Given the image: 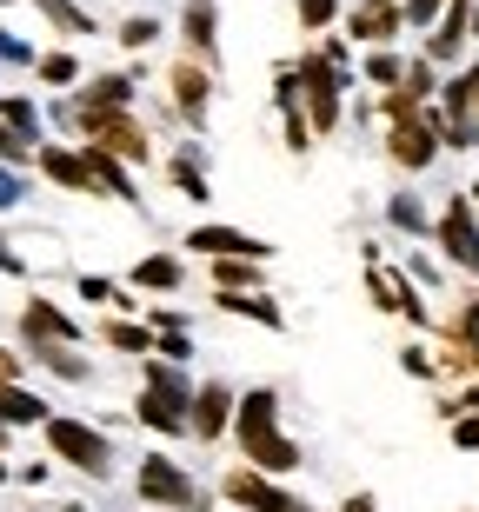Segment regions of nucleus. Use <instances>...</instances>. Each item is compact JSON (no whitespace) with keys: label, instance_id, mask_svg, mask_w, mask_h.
<instances>
[{"label":"nucleus","instance_id":"1","mask_svg":"<svg viewBox=\"0 0 479 512\" xmlns=\"http://www.w3.org/2000/svg\"><path fill=\"white\" fill-rule=\"evenodd\" d=\"M280 406H273V393H247L240 399V446H247V459L260 466V473H293L300 466V446H293L287 433H280Z\"/></svg>","mask_w":479,"mask_h":512},{"label":"nucleus","instance_id":"2","mask_svg":"<svg viewBox=\"0 0 479 512\" xmlns=\"http://www.w3.org/2000/svg\"><path fill=\"white\" fill-rule=\"evenodd\" d=\"M47 446H54L60 459H74L80 473H94V479L114 466V446H107V433L80 426V419H47Z\"/></svg>","mask_w":479,"mask_h":512},{"label":"nucleus","instance_id":"3","mask_svg":"<svg viewBox=\"0 0 479 512\" xmlns=\"http://www.w3.org/2000/svg\"><path fill=\"white\" fill-rule=\"evenodd\" d=\"M80 127H87V140H107V153H120V160H147V133H140V120L127 114V107H74Z\"/></svg>","mask_w":479,"mask_h":512},{"label":"nucleus","instance_id":"4","mask_svg":"<svg viewBox=\"0 0 479 512\" xmlns=\"http://www.w3.org/2000/svg\"><path fill=\"white\" fill-rule=\"evenodd\" d=\"M140 499H160V506H180V512L207 506V493H200L173 459H140Z\"/></svg>","mask_w":479,"mask_h":512},{"label":"nucleus","instance_id":"5","mask_svg":"<svg viewBox=\"0 0 479 512\" xmlns=\"http://www.w3.org/2000/svg\"><path fill=\"white\" fill-rule=\"evenodd\" d=\"M220 493L233 499V506H253V512H307V499H293V493H280L267 473H247V466H233L227 473V486Z\"/></svg>","mask_w":479,"mask_h":512},{"label":"nucleus","instance_id":"6","mask_svg":"<svg viewBox=\"0 0 479 512\" xmlns=\"http://www.w3.org/2000/svg\"><path fill=\"white\" fill-rule=\"evenodd\" d=\"M440 247H446V260H460L466 273H479V227H473V207L466 200H453L440 213Z\"/></svg>","mask_w":479,"mask_h":512},{"label":"nucleus","instance_id":"7","mask_svg":"<svg viewBox=\"0 0 479 512\" xmlns=\"http://www.w3.org/2000/svg\"><path fill=\"white\" fill-rule=\"evenodd\" d=\"M187 247H200V253H213V260H267V240H253V233H233V227H193V240Z\"/></svg>","mask_w":479,"mask_h":512},{"label":"nucleus","instance_id":"8","mask_svg":"<svg viewBox=\"0 0 479 512\" xmlns=\"http://www.w3.org/2000/svg\"><path fill=\"white\" fill-rule=\"evenodd\" d=\"M233 413H240V406H233V393H227V386H200V393H193V406H187L193 439H220Z\"/></svg>","mask_w":479,"mask_h":512},{"label":"nucleus","instance_id":"9","mask_svg":"<svg viewBox=\"0 0 479 512\" xmlns=\"http://www.w3.org/2000/svg\"><path fill=\"white\" fill-rule=\"evenodd\" d=\"M300 80H307V94H313V127H333V114H340V74H333V60H300Z\"/></svg>","mask_w":479,"mask_h":512},{"label":"nucleus","instance_id":"10","mask_svg":"<svg viewBox=\"0 0 479 512\" xmlns=\"http://www.w3.org/2000/svg\"><path fill=\"white\" fill-rule=\"evenodd\" d=\"M433 147H440V133L426 127V120H400V127H393V140H386V153H393L400 167H426V160H433Z\"/></svg>","mask_w":479,"mask_h":512},{"label":"nucleus","instance_id":"11","mask_svg":"<svg viewBox=\"0 0 479 512\" xmlns=\"http://www.w3.org/2000/svg\"><path fill=\"white\" fill-rule=\"evenodd\" d=\"M27 340H34V346H67V340H74V320H67L60 306L34 300V306H27Z\"/></svg>","mask_w":479,"mask_h":512},{"label":"nucleus","instance_id":"12","mask_svg":"<svg viewBox=\"0 0 479 512\" xmlns=\"http://www.w3.org/2000/svg\"><path fill=\"white\" fill-rule=\"evenodd\" d=\"M207 87H213V80L200 74L193 60H180V67H173V100H180V114H193V120L207 114Z\"/></svg>","mask_w":479,"mask_h":512},{"label":"nucleus","instance_id":"13","mask_svg":"<svg viewBox=\"0 0 479 512\" xmlns=\"http://www.w3.org/2000/svg\"><path fill=\"white\" fill-rule=\"evenodd\" d=\"M40 173L47 180H60V187H74V193H87V160H74V153H60V147H40Z\"/></svg>","mask_w":479,"mask_h":512},{"label":"nucleus","instance_id":"14","mask_svg":"<svg viewBox=\"0 0 479 512\" xmlns=\"http://www.w3.org/2000/svg\"><path fill=\"white\" fill-rule=\"evenodd\" d=\"M34 419H47V406L34 393H20L14 380H0V426H34Z\"/></svg>","mask_w":479,"mask_h":512},{"label":"nucleus","instance_id":"15","mask_svg":"<svg viewBox=\"0 0 479 512\" xmlns=\"http://www.w3.org/2000/svg\"><path fill=\"white\" fill-rule=\"evenodd\" d=\"M373 293H380V306H386V313H406V320H420V300L406 293V280H400V273L373 266Z\"/></svg>","mask_w":479,"mask_h":512},{"label":"nucleus","instance_id":"16","mask_svg":"<svg viewBox=\"0 0 479 512\" xmlns=\"http://www.w3.org/2000/svg\"><path fill=\"white\" fill-rule=\"evenodd\" d=\"M353 34H360V40H386V34H400V14H393V0H366L360 14H353Z\"/></svg>","mask_w":479,"mask_h":512},{"label":"nucleus","instance_id":"17","mask_svg":"<svg viewBox=\"0 0 479 512\" xmlns=\"http://www.w3.org/2000/svg\"><path fill=\"white\" fill-rule=\"evenodd\" d=\"M140 419H147V426H160V433H187V426H193V419L180 413L173 399H160V393H147V399H140Z\"/></svg>","mask_w":479,"mask_h":512},{"label":"nucleus","instance_id":"18","mask_svg":"<svg viewBox=\"0 0 479 512\" xmlns=\"http://www.w3.org/2000/svg\"><path fill=\"white\" fill-rule=\"evenodd\" d=\"M180 27H187V47H193V54H213V0H193Z\"/></svg>","mask_w":479,"mask_h":512},{"label":"nucleus","instance_id":"19","mask_svg":"<svg viewBox=\"0 0 479 512\" xmlns=\"http://www.w3.org/2000/svg\"><path fill=\"white\" fill-rule=\"evenodd\" d=\"M453 366H479V300L460 306V346H453Z\"/></svg>","mask_w":479,"mask_h":512},{"label":"nucleus","instance_id":"20","mask_svg":"<svg viewBox=\"0 0 479 512\" xmlns=\"http://www.w3.org/2000/svg\"><path fill=\"white\" fill-rule=\"evenodd\" d=\"M87 173H94V180H107V193H114V200H134V187H127V173L114 167V153L87 147Z\"/></svg>","mask_w":479,"mask_h":512},{"label":"nucleus","instance_id":"21","mask_svg":"<svg viewBox=\"0 0 479 512\" xmlns=\"http://www.w3.org/2000/svg\"><path fill=\"white\" fill-rule=\"evenodd\" d=\"M220 306H227V313H253L260 326H280V306H273L267 293H220Z\"/></svg>","mask_w":479,"mask_h":512},{"label":"nucleus","instance_id":"22","mask_svg":"<svg viewBox=\"0 0 479 512\" xmlns=\"http://www.w3.org/2000/svg\"><path fill=\"white\" fill-rule=\"evenodd\" d=\"M80 107H134V87L120 74H107V80H94V94L80 100Z\"/></svg>","mask_w":479,"mask_h":512},{"label":"nucleus","instance_id":"23","mask_svg":"<svg viewBox=\"0 0 479 512\" xmlns=\"http://www.w3.org/2000/svg\"><path fill=\"white\" fill-rule=\"evenodd\" d=\"M147 386H154L160 399H173V406H193L187 380H180V373H173V366H147Z\"/></svg>","mask_w":479,"mask_h":512},{"label":"nucleus","instance_id":"24","mask_svg":"<svg viewBox=\"0 0 479 512\" xmlns=\"http://www.w3.org/2000/svg\"><path fill=\"white\" fill-rule=\"evenodd\" d=\"M134 280L140 286H180V260H167V253H160V260H140Z\"/></svg>","mask_w":479,"mask_h":512},{"label":"nucleus","instance_id":"25","mask_svg":"<svg viewBox=\"0 0 479 512\" xmlns=\"http://www.w3.org/2000/svg\"><path fill=\"white\" fill-rule=\"evenodd\" d=\"M40 7H47V14H54V20H60V27H67V34H94V20L80 14L74 0H40Z\"/></svg>","mask_w":479,"mask_h":512},{"label":"nucleus","instance_id":"26","mask_svg":"<svg viewBox=\"0 0 479 512\" xmlns=\"http://www.w3.org/2000/svg\"><path fill=\"white\" fill-rule=\"evenodd\" d=\"M107 340H114L120 353H154V333H147V326H107Z\"/></svg>","mask_w":479,"mask_h":512},{"label":"nucleus","instance_id":"27","mask_svg":"<svg viewBox=\"0 0 479 512\" xmlns=\"http://www.w3.org/2000/svg\"><path fill=\"white\" fill-rule=\"evenodd\" d=\"M7 127L34 140V133H40V114H34V100H7Z\"/></svg>","mask_w":479,"mask_h":512},{"label":"nucleus","instance_id":"28","mask_svg":"<svg viewBox=\"0 0 479 512\" xmlns=\"http://www.w3.org/2000/svg\"><path fill=\"white\" fill-rule=\"evenodd\" d=\"M253 286V260H220V293H240Z\"/></svg>","mask_w":479,"mask_h":512},{"label":"nucleus","instance_id":"29","mask_svg":"<svg viewBox=\"0 0 479 512\" xmlns=\"http://www.w3.org/2000/svg\"><path fill=\"white\" fill-rule=\"evenodd\" d=\"M74 74H80V67H74V54H47V60H40V80H54V87H67Z\"/></svg>","mask_w":479,"mask_h":512},{"label":"nucleus","instance_id":"30","mask_svg":"<svg viewBox=\"0 0 479 512\" xmlns=\"http://www.w3.org/2000/svg\"><path fill=\"white\" fill-rule=\"evenodd\" d=\"M27 153H34V147H27V133H14L7 120H0V160H27Z\"/></svg>","mask_w":479,"mask_h":512},{"label":"nucleus","instance_id":"31","mask_svg":"<svg viewBox=\"0 0 479 512\" xmlns=\"http://www.w3.org/2000/svg\"><path fill=\"white\" fill-rule=\"evenodd\" d=\"M160 34V27H154V20H147V14H134V20H127V27H120V40H127V47H147V40H154Z\"/></svg>","mask_w":479,"mask_h":512},{"label":"nucleus","instance_id":"32","mask_svg":"<svg viewBox=\"0 0 479 512\" xmlns=\"http://www.w3.org/2000/svg\"><path fill=\"white\" fill-rule=\"evenodd\" d=\"M333 14H340V0H300V20H307V27H326Z\"/></svg>","mask_w":479,"mask_h":512},{"label":"nucleus","instance_id":"33","mask_svg":"<svg viewBox=\"0 0 479 512\" xmlns=\"http://www.w3.org/2000/svg\"><path fill=\"white\" fill-rule=\"evenodd\" d=\"M366 74H373V80H386V87H393V80H400V60H393V54H373V60H366Z\"/></svg>","mask_w":479,"mask_h":512},{"label":"nucleus","instance_id":"34","mask_svg":"<svg viewBox=\"0 0 479 512\" xmlns=\"http://www.w3.org/2000/svg\"><path fill=\"white\" fill-rule=\"evenodd\" d=\"M173 180H180V187H187V193H193V200H207V180H200V173H193V167H187V160H180V167H173Z\"/></svg>","mask_w":479,"mask_h":512},{"label":"nucleus","instance_id":"35","mask_svg":"<svg viewBox=\"0 0 479 512\" xmlns=\"http://www.w3.org/2000/svg\"><path fill=\"white\" fill-rule=\"evenodd\" d=\"M393 220H400V227H406V233H413V227H426V213H420V207H413V200H393Z\"/></svg>","mask_w":479,"mask_h":512},{"label":"nucleus","instance_id":"36","mask_svg":"<svg viewBox=\"0 0 479 512\" xmlns=\"http://www.w3.org/2000/svg\"><path fill=\"white\" fill-rule=\"evenodd\" d=\"M433 14H440V0H406V20H420V27H426Z\"/></svg>","mask_w":479,"mask_h":512},{"label":"nucleus","instance_id":"37","mask_svg":"<svg viewBox=\"0 0 479 512\" xmlns=\"http://www.w3.org/2000/svg\"><path fill=\"white\" fill-rule=\"evenodd\" d=\"M160 353H167V360H187L193 346H187V333H167V340H160Z\"/></svg>","mask_w":479,"mask_h":512},{"label":"nucleus","instance_id":"38","mask_svg":"<svg viewBox=\"0 0 479 512\" xmlns=\"http://www.w3.org/2000/svg\"><path fill=\"white\" fill-rule=\"evenodd\" d=\"M307 133H313V127H307V120H300V114H293V120H287V147L300 153V147H307Z\"/></svg>","mask_w":479,"mask_h":512},{"label":"nucleus","instance_id":"39","mask_svg":"<svg viewBox=\"0 0 479 512\" xmlns=\"http://www.w3.org/2000/svg\"><path fill=\"white\" fill-rule=\"evenodd\" d=\"M14 200H20V180H14L7 167H0V207H14Z\"/></svg>","mask_w":479,"mask_h":512},{"label":"nucleus","instance_id":"40","mask_svg":"<svg viewBox=\"0 0 479 512\" xmlns=\"http://www.w3.org/2000/svg\"><path fill=\"white\" fill-rule=\"evenodd\" d=\"M14 373H20V360H14V353H0V380H14Z\"/></svg>","mask_w":479,"mask_h":512},{"label":"nucleus","instance_id":"41","mask_svg":"<svg viewBox=\"0 0 479 512\" xmlns=\"http://www.w3.org/2000/svg\"><path fill=\"white\" fill-rule=\"evenodd\" d=\"M346 512H380V506H373V499L360 493V499H346Z\"/></svg>","mask_w":479,"mask_h":512},{"label":"nucleus","instance_id":"42","mask_svg":"<svg viewBox=\"0 0 479 512\" xmlns=\"http://www.w3.org/2000/svg\"><path fill=\"white\" fill-rule=\"evenodd\" d=\"M466 406H473V413H479V386H473V393H466Z\"/></svg>","mask_w":479,"mask_h":512},{"label":"nucleus","instance_id":"43","mask_svg":"<svg viewBox=\"0 0 479 512\" xmlns=\"http://www.w3.org/2000/svg\"><path fill=\"white\" fill-rule=\"evenodd\" d=\"M473 27H479V0H473Z\"/></svg>","mask_w":479,"mask_h":512},{"label":"nucleus","instance_id":"44","mask_svg":"<svg viewBox=\"0 0 479 512\" xmlns=\"http://www.w3.org/2000/svg\"><path fill=\"white\" fill-rule=\"evenodd\" d=\"M473 200H479V180H473Z\"/></svg>","mask_w":479,"mask_h":512},{"label":"nucleus","instance_id":"45","mask_svg":"<svg viewBox=\"0 0 479 512\" xmlns=\"http://www.w3.org/2000/svg\"><path fill=\"white\" fill-rule=\"evenodd\" d=\"M60 512H80V506H60Z\"/></svg>","mask_w":479,"mask_h":512},{"label":"nucleus","instance_id":"46","mask_svg":"<svg viewBox=\"0 0 479 512\" xmlns=\"http://www.w3.org/2000/svg\"><path fill=\"white\" fill-rule=\"evenodd\" d=\"M0 479H7V466H0Z\"/></svg>","mask_w":479,"mask_h":512},{"label":"nucleus","instance_id":"47","mask_svg":"<svg viewBox=\"0 0 479 512\" xmlns=\"http://www.w3.org/2000/svg\"><path fill=\"white\" fill-rule=\"evenodd\" d=\"M473 107H479V100H473Z\"/></svg>","mask_w":479,"mask_h":512}]
</instances>
